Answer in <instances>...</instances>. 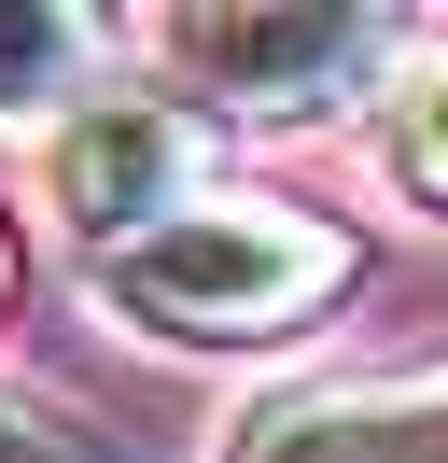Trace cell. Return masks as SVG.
I'll return each mask as SVG.
<instances>
[{
    "label": "cell",
    "instance_id": "2",
    "mask_svg": "<svg viewBox=\"0 0 448 463\" xmlns=\"http://www.w3.org/2000/svg\"><path fill=\"white\" fill-rule=\"evenodd\" d=\"M168 71L196 85V113H252V127H322L350 99H378L392 71L420 57L406 14H350V0H224V14H154Z\"/></svg>",
    "mask_w": 448,
    "mask_h": 463
},
{
    "label": "cell",
    "instance_id": "1",
    "mask_svg": "<svg viewBox=\"0 0 448 463\" xmlns=\"http://www.w3.org/2000/svg\"><path fill=\"white\" fill-rule=\"evenodd\" d=\"M364 225H336L322 197H196L182 225L98 253V309L154 351H294L308 323H336L364 295Z\"/></svg>",
    "mask_w": 448,
    "mask_h": 463
},
{
    "label": "cell",
    "instance_id": "3",
    "mask_svg": "<svg viewBox=\"0 0 448 463\" xmlns=\"http://www.w3.org/2000/svg\"><path fill=\"white\" fill-rule=\"evenodd\" d=\"M210 197V113L182 85H98L42 127V211L70 225V253H126V239L182 225Z\"/></svg>",
    "mask_w": 448,
    "mask_h": 463
},
{
    "label": "cell",
    "instance_id": "7",
    "mask_svg": "<svg viewBox=\"0 0 448 463\" xmlns=\"http://www.w3.org/2000/svg\"><path fill=\"white\" fill-rule=\"evenodd\" d=\"M0 463H98V449H84V421H56L42 393H0Z\"/></svg>",
    "mask_w": 448,
    "mask_h": 463
},
{
    "label": "cell",
    "instance_id": "5",
    "mask_svg": "<svg viewBox=\"0 0 448 463\" xmlns=\"http://www.w3.org/2000/svg\"><path fill=\"white\" fill-rule=\"evenodd\" d=\"M112 14H70V0H0V127H42L70 99H98Z\"/></svg>",
    "mask_w": 448,
    "mask_h": 463
},
{
    "label": "cell",
    "instance_id": "6",
    "mask_svg": "<svg viewBox=\"0 0 448 463\" xmlns=\"http://www.w3.org/2000/svg\"><path fill=\"white\" fill-rule=\"evenodd\" d=\"M378 169L448 225V43H420V57L378 85Z\"/></svg>",
    "mask_w": 448,
    "mask_h": 463
},
{
    "label": "cell",
    "instance_id": "4",
    "mask_svg": "<svg viewBox=\"0 0 448 463\" xmlns=\"http://www.w3.org/2000/svg\"><path fill=\"white\" fill-rule=\"evenodd\" d=\"M224 463H448V365L266 393L238 435H224Z\"/></svg>",
    "mask_w": 448,
    "mask_h": 463
},
{
    "label": "cell",
    "instance_id": "8",
    "mask_svg": "<svg viewBox=\"0 0 448 463\" xmlns=\"http://www.w3.org/2000/svg\"><path fill=\"white\" fill-rule=\"evenodd\" d=\"M0 295H14V253H0Z\"/></svg>",
    "mask_w": 448,
    "mask_h": 463
}]
</instances>
